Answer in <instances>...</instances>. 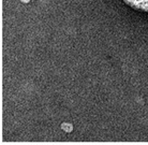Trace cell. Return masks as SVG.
I'll list each match as a JSON object with an SVG mask.
<instances>
[{
    "mask_svg": "<svg viewBox=\"0 0 148 145\" xmlns=\"http://www.w3.org/2000/svg\"><path fill=\"white\" fill-rule=\"evenodd\" d=\"M123 1L136 10L148 12V0H123Z\"/></svg>",
    "mask_w": 148,
    "mask_h": 145,
    "instance_id": "6da1fadb",
    "label": "cell"
}]
</instances>
